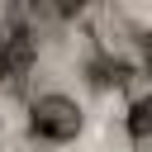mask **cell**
I'll use <instances>...</instances> for the list:
<instances>
[{
    "label": "cell",
    "instance_id": "6da1fadb",
    "mask_svg": "<svg viewBox=\"0 0 152 152\" xmlns=\"http://www.w3.org/2000/svg\"><path fill=\"white\" fill-rule=\"evenodd\" d=\"M81 128H86V109H81V100H71L62 90H48L28 104V133L38 142H71Z\"/></svg>",
    "mask_w": 152,
    "mask_h": 152
},
{
    "label": "cell",
    "instance_id": "3957f363",
    "mask_svg": "<svg viewBox=\"0 0 152 152\" xmlns=\"http://www.w3.org/2000/svg\"><path fill=\"white\" fill-rule=\"evenodd\" d=\"M124 128H128V138H133V142H147V138H152V95H138V100L128 104Z\"/></svg>",
    "mask_w": 152,
    "mask_h": 152
},
{
    "label": "cell",
    "instance_id": "7a4b0ae2",
    "mask_svg": "<svg viewBox=\"0 0 152 152\" xmlns=\"http://www.w3.org/2000/svg\"><path fill=\"white\" fill-rule=\"evenodd\" d=\"M33 43L28 38H10V48L0 52V76H10V81H19V76H28V66H33Z\"/></svg>",
    "mask_w": 152,
    "mask_h": 152
}]
</instances>
